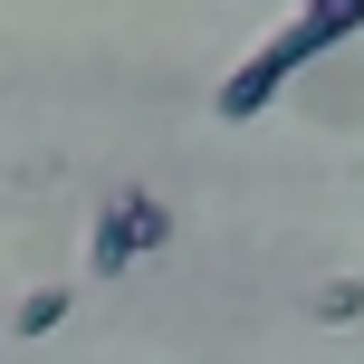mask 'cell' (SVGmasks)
Instances as JSON below:
<instances>
[{
    "label": "cell",
    "instance_id": "cell-1",
    "mask_svg": "<svg viewBox=\"0 0 364 364\" xmlns=\"http://www.w3.org/2000/svg\"><path fill=\"white\" fill-rule=\"evenodd\" d=\"M355 29H364V0H307V10H297L288 29H269V38H259V48L240 58L230 77H220L211 115H220V125H250V115H269L278 96H288L297 77L316 68V58H336Z\"/></svg>",
    "mask_w": 364,
    "mask_h": 364
},
{
    "label": "cell",
    "instance_id": "cell-2",
    "mask_svg": "<svg viewBox=\"0 0 364 364\" xmlns=\"http://www.w3.org/2000/svg\"><path fill=\"white\" fill-rule=\"evenodd\" d=\"M164 240H173L164 192L125 182V192H106V201H96V220H87V278H125L134 259H154Z\"/></svg>",
    "mask_w": 364,
    "mask_h": 364
},
{
    "label": "cell",
    "instance_id": "cell-3",
    "mask_svg": "<svg viewBox=\"0 0 364 364\" xmlns=\"http://www.w3.org/2000/svg\"><path fill=\"white\" fill-rule=\"evenodd\" d=\"M68 307H77V288H58V278H48V288H29V297L10 307V336H29V346H38V336L68 326Z\"/></svg>",
    "mask_w": 364,
    "mask_h": 364
},
{
    "label": "cell",
    "instance_id": "cell-4",
    "mask_svg": "<svg viewBox=\"0 0 364 364\" xmlns=\"http://www.w3.org/2000/svg\"><path fill=\"white\" fill-rule=\"evenodd\" d=\"M364 316V278H326L316 288V326H355Z\"/></svg>",
    "mask_w": 364,
    "mask_h": 364
},
{
    "label": "cell",
    "instance_id": "cell-5",
    "mask_svg": "<svg viewBox=\"0 0 364 364\" xmlns=\"http://www.w3.org/2000/svg\"><path fill=\"white\" fill-rule=\"evenodd\" d=\"M297 10H307V0H297Z\"/></svg>",
    "mask_w": 364,
    "mask_h": 364
}]
</instances>
